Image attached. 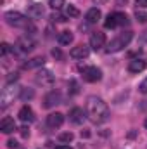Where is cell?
<instances>
[{"label": "cell", "instance_id": "37", "mask_svg": "<svg viewBox=\"0 0 147 149\" xmlns=\"http://www.w3.org/2000/svg\"><path fill=\"white\" fill-rule=\"evenodd\" d=\"M81 137H90V132H81Z\"/></svg>", "mask_w": 147, "mask_h": 149}, {"label": "cell", "instance_id": "34", "mask_svg": "<svg viewBox=\"0 0 147 149\" xmlns=\"http://www.w3.org/2000/svg\"><path fill=\"white\" fill-rule=\"evenodd\" d=\"M69 85H71V92L76 94V92H78V85H76V81H69Z\"/></svg>", "mask_w": 147, "mask_h": 149}, {"label": "cell", "instance_id": "15", "mask_svg": "<svg viewBox=\"0 0 147 149\" xmlns=\"http://www.w3.org/2000/svg\"><path fill=\"white\" fill-rule=\"evenodd\" d=\"M0 130H2V134H12V132L16 130V121H14L12 118L5 116V118L0 121Z\"/></svg>", "mask_w": 147, "mask_h": 149}, {"label": "cell", "instance_id": "4", "mask_svg": "<svg viewBox=\"0 0 147 149\" xmlns=\"http://www.w3.org/2000/svg\"><path fill=\"white\" fill-rule=\"evenodd\" d=\"M3 17H5V21H7V24H10V26H14V28H28V24H30L28 17H26L24 14L17 12V10H9V12H5Z\"/></svg>", "mask_w": 147, "mask_h": 149}, {"label": "cell", "instance_id": "17", "mask_svg": "<svg viewBox=\"0 0 147 149\" xmlns=\"http://www.w3.org/2000/svg\"><path fill=\"white\" fill-rule=\"evenodd\" d=\"M28 16H30L31 19L42 17V16H43V5H42V3H31L30 9H28Z\"/></svg>", "mask_w": 147, "mask_h": 149}, {"label": "cell", "instance_id": "36", "mask_svg": "<svg viewBox=\"0 0 147 149\" xmlns=\"http://www.w3.org/2000/svg\"><path fill=\"white\" fill-rule=\"evenodd\" d=\"M55 149H71V146H68V144H61V146H57Z\"/></svg>", "mask_w": 147, "mask_h": 149}, {"label": "cell", "instance_id": "27", "mask_svg": "<svg viewBox=\"0 0 147 149\" xmlns=\"http://www.w3.org/2000/svg\"><path fill=\"white\" fill-rule=\"evenodd\" d=\"M0 52H2V56H7L10 52V45L9 43H2L0 45Z\"/></svg>", "mask_w": 147, "mask_h": 149}, {"label": "cell", "instance_id": "10", "mask_svg": "<svg viewBox=\"0 0 147 149\" xmlns=\"http://www.w3.org/2000/svg\"><path fill=\"white\" fill-rule=\"evenodd\" d=\"M62 102V97H61V94L59 92H55V90H52L50 94H47L45 95V99H43V106L45 108H54V106H57V104H61Z\"/></svg>", "mask_w": 147, "mask_h": 149}, {"label": "cell", "instance_id": "13", "mask_svg": "<svg viewBox=\"0 0 147 149\" xmlns=\"http://www.w3.org/2000/svg\"><path fill=\"white\" fill-rule=\"evenodd\" d=\"M88 54H90V50H88V47H87V45H78V47H73V49H71V52H69V56H71L73 59H85V57H88Z\"/></svg>", "mask_w": 147, "mask_h": 149}, {"label": "cell", "instance_id": "2", "mask_svg": "<svg viewBox=\"0 0 147 149\" xmlns=\"http://www.w3.org/2000/svg\"><path fill=\"white\" fill-rule=\"evenodd\" d=\"M132 38H133V33L128 30V31H123V33H119L116 38H112L109 43H107V47H106V52L107 54H112V52H119V50H123L130 42H132Z\"/></svg>", "mask_w": 147, "mask_h": 149}, {"label": "cell", "instance_id": "16", "mask_svg": "<svg viewBox=\"0 0 147 149\" xmlns=\"http://www.w3.org/2000/svg\"><path fill=\"white\" fill-rule=\"evenodd\" d=\"M146 61H142V59H133V61H130V64H128V71L130 73H140V71H144L146 70Z\"/></svg>", "mask_w": 147, "mask_h": 149}, {"label": "cell", "instance_id": "38", "mask_svg": "<svg viewBox=\"0 0 147 149\" xmlns=\"http://www.w3.org/2000/svg\"><path fill=\"white\" fill-rule=\"evenodd\" d=\"M142 40H147V31H146V35H144V37H142Z\"/></svg>", "mask_w": 147, "mask_h": 149}, {"label": "cell", "instance_id": "11", "mask_svg": "<svg viewBox=\"0 0 147 149\" xmlns=\"http://www.w3.org/2000/svg\"><path fill=\"white\" fill-rule=\"evenodd\" d=\"M64 123V114L62 113H50L47 116V125L50 128H59Z\"/></svg>", "mask_w": 147, "mask_h": 149}, {"label": "cell", "instance_id": "21", "mask_svg": "<svg viewBox=\"0 0 147 149\" xmlns=\"http://www.w3.org/2000/svg\"><path fill=\"white\" fill-rule=\"evenodd\" d=\"M66 16H68V17H78V16H80V10H78L74 5H68V7H66Z\"/></svg>", "mask_w": 147, "mask_h": 149}, {"label": "cell", "instance_id": "35", "mask_svg": "<svg viewBox=\"0 0 147 149\" xmlns=\"http://www.w3.org/2000/svg\"><path fill=\"white\" fill-rule=\"evenodd\" d=\"M109 0H94V3H97V5H106Z\"/></svg>", "mask_w": 147, "mask_h": 149}, {"label": "cell", "instance_id": "25", "mask_svg": "<svg viewBox=\"0 0 147 149\" xmlns=\"http://www.w3.org/2000/svg\"><path fill=\"white\" fill-rule=\"evenodd\" d=\"M33 95H35V92H33V90H28V88H24V90L21 92V99H23V101L33 99Z\"/></svg>", "mask_w": 147, "mask_h": 149}, {"label": "cell", "instance_id": "8", "mask_svg": "<svg viewBox=\"0 0 147 149\" xmlns=\"http://www.w3.org/2000/svg\"><path fill=\"white\" fill-rule=\"evenodd\" d=\"M101 78H102V71L99 68H95V66H88V68L83 70V80L88 81V83H95Z\"/></svg>", "mask_w": 147, "mask_h": 149}, {"label": "cell", "instance_id": "24", "mask_svg": "<svg viewBox=\"0 0 147 149\" xmlns=\"http://www.w3.org/2000/svg\"><path fill=\"white\" fill-rule=\"evenodd\" d=\"M49 5H50L54 10H59V9L64 5V0H49Z\"/></svg>", "mask_w": 147, "mask_h": 149}, {"label": "cell", "instance_id": "5", "mask_svg": "<svg viewBox=\"0 0 147 149\" xmlns=\"http://www.w3.org/2000/svg\"><path fill=\"white\" fill-rule=\"evenodd\" d=\"M130 21H128V16L125 14V12H112L109 14L107 17H106V21H104V26L107 28V30H112V28H116V26H125V24H128Z\"/></svg>", "mask_w": 147, "mask_h": 149}, {"label": "cell", "instance_id": "14", "mask_svg": "<svg viewBox=\"0 0 147 149\" xmlns=\"http://www.w3.org/2000/svg\"><path fill=\"white\" fill-rule=\"evenodd\" d=\"M83 120H85V113H83L81 108H73V109L69 111V121H71L73 125H81Z\"/></svg>", "mask_w": 147, "mask_h": 149}, {"label": "cell", "instance_id": "7", "mask_svg": "<svg viewBox=\"0 0 147 149\" xmlns=\"http://www.w3.org/2000/svg\"><path fill=\"white\" fill-rule=\"evenodd\" d=\"M16 47H17V50H19V52L26 54V52H31V50L37 47V42H35L33 38H30L28 35H26V37H21L19 40H17Z\"/></svg>", "mask_w": 147, "mask_h": 149}, {"label": "cell", "instance_id": "23", "mask_svg": "<svg viewBox=\"0 0 147 149\" xmlns=\"http://www.w3.org/2000/svg\"><path fill=\"white\" fill-rule=\"evenodd\" d=\"M135 17H137L140 23H147V12L140 10V9H137V10H135Z\"/></svg>", "mask_w": 147, "mask_h": 149}, {"label": "cell", "instance_id": "1", "mask_svg": "<svg viewBox=\"0 0 147 149\" xmlns=\"http://www.w3.org/2000/svg\"><path fill=\"white\" fill-rule=\"evenodd\" d=\"M87 116L94 123H104L109 118V108L101 97L92 95L87 99Z\"/></svg>", "mask_w": 147, "mask_h": 149}, {"label": "cell", "instance_id": "32", "mask_svg": "<svg viewBox=\"0 0 147 149\" xmlns=\"http://www.w3.org/2000/svg\"><path fill=\"white\" fill-rule=\"evenodd\" d=\"M7 148H9V149H16V148H17V142H16L14 139H10V141L7 142Z\"/></svg>", "mask_w": 147, "mask_h": 149}, {"label": "cell", "instance_id": "20", "mask_svg": "<svg viewBox=\"0 0 147 149\" xmlns=\"http://www.w3.org/2000/svg\"><path fill=\"white\" fill-rule=\"evenodd\" d=\"M43 63H45L43 57H35V59H31L30 63H24L23 68H24V70H33V68H38V66H43Z\"/></svg>", "mask_w": 147, "mask_h": 149}, {"label": "cell", "instance_id": "33", "mask_svg": "<svg viewBox=\"0 0 147 149\" xmlns=\"http://www.w3.org/2000/svg\"><path fill=\"white\" fill-rule=\"evenodd\" d=\"M135 2H137V5H139V7L147 9V0H135Z\"/></svg>", "mask_w": 147, "mask_h": 149}, {"label": "cell", "instance_id": "29", "mask_svg": "<svg viewBox=\"0 0 147 149\" xmlns=\"http://www.w3.org/2000/svg\"><path fill=\"white\" fill-rule=\"evenodd\" d=\"M16 80H17V73H10L7 76V83H16Z\"/></svg>", "mask_w": 147, "mask_h": 149}, {"label": "cell", "instance_id": "39", "mask_svg": "<svg viewBox=\"0 0 147 149\" xmlns=\"http://www.w3.org/2000/svg\"><path fill=\"white\" fill-rule=\"evenodd\" d=\"M144 127H146V128H147V118H146V121H144Z\"/></svg>", "mask_w": 147, "mask_h": 149}, {"label": "cell", "instance_id": "9", "mask_svg": "<svg viewBox=\"0 0 147 149\" xmlns=\"http://www.w3.org/2000/svg\"><path fill=\"white\" fill-rule=\"evenodd\" d=\"M104 45H106V35L102 31H94L90 37V47L94 50H101Z\"/></svg>", "mask_w": 147, "mask_h": 149}, {"label": "cell", "instance_id": "28", "mask_svg": "<svg viewBox=\"0 0 147 149\" xmlns=\"http://www.w3.org/2000/svg\"><path fill=\"white\" fill-rule=\"evenodd\" d=\"M139 92H140V94H147V78L139 85Z\"/></svg>", "mask_w": 147, "mask_h": 149}, {"label": "cell", "instance_id": "19", "mask_svg": "<svg viewBox=\"0 0 147 149\" xmlns=\"http://www.w3.org/2000/svg\"><path fill=\"white\" fill-rule=\"evenodd\" d=\"M57 42H59V45H69L73 42V33L71 31H61L57 37Z\"/></svg>", "mask_w": 147, "mask_h": 149}, {"label": "cell", "instance_id": "30", "mask_svg": "<svg viewBox=\"0 0 147 149\" xmlns=\"http://www.w3.org/2000/svg\"><path fill=\"white\" fill-rule=\"evenodd\" d=\"M52 56H54L55 59H61V57H62V52H61L59 49H52Z\"/></svg>", "mask_w": 147, "mask_h": 149}, {"label": "cell", "instance_id": "6", "mask_svg": "<svg viewBox=\"0 0 147 149\" xmlns=\"http://www.w3.org/2000/svg\"><path fill=\"white\" fill-rule=\"evenodd\" d=\"M54 80H55V76L52 74V71H49V70H40L35 74V83L37 85H42V87H52L54 85Z\"/></svg>", "mask_w": 147, "mask_h": 149}, {"label": "cell", "instance_id": "12", "mask_svg": "<svg viewBox=\"0 0 147 149\" xmlns=\"http://www.w3.org/2000/svg\"><path fill=\"white\" fill-rule=\"evenodd\" d=\"M17 116H19V120L23 121V123H31V121H35V113L33 109L30 108V106H23L19 113H17Z\"/></svg>", "mask_w": 147, "mask_h": 149}, {"label": "cell", "instance_id": "31", "mask_svg": "<svg viewBox=\"0 0 147 149\" xmlns=\"http://www.w3.org/2000/svg\"><path fill=\"white\" fill-rule=\"evenodd\" d=\"M28 135H30V130H28V127H23V128H21V137H23V139H26Z\"/></svg>", "mask_w": 147, "mask_h": 149}, {"label": "cell", "instance_id": "22", "mask_svg": "<svg viewBox=\"0 0 147 149\" xmlns=\"http://www.w3.org/2000/svg\"><path fill=\"white\" fill-rule=\"evenodd\" d=\"M59 141L64 142V144H69V142L73 141V134H71V132H64V134L59 135Z\"/></svg>", "mask_w": 147, "mask_h": 149}, {"label": "cell", "instance_id": "3", "mask_svg": "<svg viewBox=\"0 0 147 149\" xmlns=\"http://www.w3.org/2000/svg\"><path fill=\"white\" fill-rule=\"evenodd\" d=\"M21 92V88L16 83H7V87L2 90L0 94V108L5 109L10 102H14V97H17V94Z\"/></svg>", "mask_w": 147, "mask_h": 149}, {"label": "cell", "instance_id": "26", "mask_svg": "<svg viewBox=\"0 0 147 149\" xmlns=\"http://www.w3.org/2000/svg\"><path fill=\"white\" fill-rule=\"evenodd\" d=\"M66 17H68V16H61V14H52V16H50V19H52L54 23H66Z\"/></svg>", "mask_w": 147, "mask_h": 149}, {"label": "cell", "instance_id": "18", "mask_svg": "<svg viewBox=\"0 0 147 149\" xmlns=\"http://www.w3.org/2000/svg\"><path fill=\"white\" fill-rule=\"evenodd\" d=\"M101 10L97 9V7H94V9H90V10H87V16H85V19H87V23H90V24H94V23H97L99 19H101Z\"/></svg>", "mask_w": 147, "mask_h": 149}]
</instances>
